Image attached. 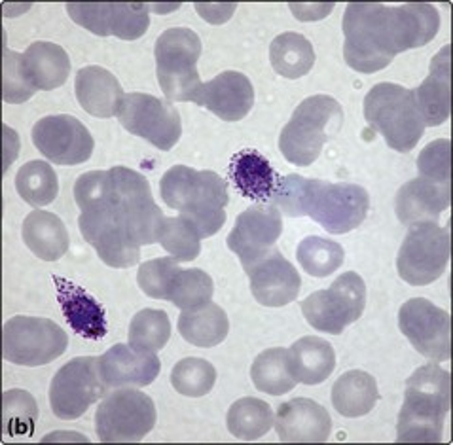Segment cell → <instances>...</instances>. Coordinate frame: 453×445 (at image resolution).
I'll list each match as a JSON object with an SVG mask.
<instances>
[{"instance_id":"cell-1","label":"cell","mask_w":453,"mask_h":445,"mask_svg":"<svg viewBox=\"0 0 453 445\" xmlns=\"http://www.w3.org/2000/svg\"><path fill=\"white\" fill-rule=\"evenodd\" d=\"M268 203L290 219L310 217L328 234L342 235L357 229L366 219L370 196L363 186L303 179L287 174L275 179Z\"/></svg>"},{"instance_id":"cell-2","label":"cell","mask_w":453,"mask_h":445,"mask_svg":"<svg viewBox=\"0 0 453 445\" xmlns=\"http://www.w3.org/2000/svg\"><path fill=\"white\" fill-rule=\"evenodd\" d=\"M159 194L164 203L179 211L180 219L190 222L202 239L219 234L226 222L228 184L217 173L175 165L162 177Z\"/></svg>"},{"instance_id":"cell-3","label":"cell","mask_w":453,"mask_h":445,"mask_svg":"<svg viewBox=\"0 0 453 445\" xmlns=\"http://www.w3.org/2000/svg\"><path fill=\"white\" fill-rule=\"evenodd\" d=\"M451 403L449 373L438 364H425L408 377L404 403L398 413L396 441L438 443Z\"/></svg>"},{"instance_id":"cell-4","label":"cell","mask_w":453,"mask_h":445,"mask_svg":"<svg viewBox=\"0 0 453 445\" xmlns=\"http://www.w3.org/2000/svg\"><path fill=\"white\" fill-rule=\"evenodd\" d=\"M343 58L357 73L374 74L398 56L393 8L376 3H353L343 13Z\"/></svg>"},{"instance_id":"cell-5","label":"cell","mask_w":453,"mask_h":445,"mask_svg":"<svg viewBox=\"0 0 453 445\" xmlns=\"http://www.w3.org/2000/svg\"><path fill=\"white\" fill-rule=\"evenodd\" d=\"M343 111L334 97L313 96L298 104L279 137V150L292 165L308 167L340 133Z\"/></svg>"},{"instance_id":"cell-6","label":"cell","mask_w":453,"mask_h":445,"mask_svg":"<svg viewBox=\"0 0 453 445\" xmlns=\"http://www.w3.org/2000/svg\"><path fill=\"white\" fill-rule=\"evenodd\" d=\"M365 118L396 152H411L423 137V119L414 91L383 82L372 88L365 99Z\"/></svg>"},{"instance_id":"cell-7","label":"cell","mask_w":453,"mask_h":445,"mask_svg":"<svg viewBox=\"0 0 453 445\" xmlns=\"http://www.w3.org/2000/svg\"><path fill=\"white\" fill-rule=\"evenodd\" d=\"M109 174L111 201L118 224L126 227L139 247L159 242L165 217L154 203L149 180L127 167H112Z\"/></svg>"},{"instance_id":"cell-8","label":"cell","mask_w":453,"mask_h":445,"mask_svg":"<svg viewBox=\"0 0 453 445\" xmlns=\"http://www.w3.org/2000/svg\"><path fill=\"white\" fill-rule=\"evenodd\" d=\"M202 56V40L190 31L177 27L162 33L156 42L157 82L167 101L197 103L203 84L196 65Z\"/></svg>"},{"instance_id":"cell-9","label":"cell","mask_w":453,"mask_h":445,"mask_svg":"<svg viewBox=\"0 0 453 445\" xmlns=\"http://www.w3.org/2000/svg\"><path fill=\"white\" fill-rule=\"evenodd\" d=\"M156 419V406L149 395L122 387L103 398L96 428L103 443H133L152 433Z\"/></svg>"},{"instance_id":"cell-10","label":"cell","mask_w":453,"mask_h":445,"mask_svg":"<svg viewBox=\"0 0 453 445\" xmlns=\"http://www.w3.org/2000/svg\"><path fill=\"white\" fill-rule=\"evenodd\" d=\"M366 305V285L363 277L342 273L330 288L319 290L302 302V313L310 325L325 334L340 335L345 328L361 318Z\"/></svg>"},{"instance_id":"cell-11","label":"cell","mask_w":453,"mask_h":445,"mask_svg":"<svg viewBox=\"0 0 453 445\" xmlns=\"http://www.w3.org/2000/svg\"><path fill=\"white\" fill-rule=\"evenodd\" d=\"M449 262V229L436 222L408 226V234L398 250L396 269L408 285L425 287L441 279Z\"/></svg>"},{"instance_id":"cell-12","label":"cell","mask_w":453,"mask_h":445,"mask_svg":"<svg viewBox=\"0 0 453 445\" xmlns=\"http://www.w3.org/2000/svg\"><path fill=\"white\" fill-rule=\"evenodd\" d=\"M4 358L18 366H46L69 347V335L50 318L13 317L4 325Z\"/></svg>"},{"instance_id":"cell-13","label":"cell","mask_w":453,"mask_h":445,"mask_svg":"<svg viewBox=\"0 0 453 445\" xmlns=\"http://www.w3.org/2000/svg\"><path fill=\"white\" fill-rule=\"evenodd\" d=\"M106 393V385L101 380L99 358L80 357L53 375L50 387L51 411L58 419L74 421L82 417L91 403H96Z\"/></svg>"},{"instance_id":"cell-14","label":"cell","mask_w":453,"mask_h":445,"mask_svg":"<svg viewBox=\"0 0 453 445\" xmlns=\"http://www.w3.org/2000/svg\"><path fill=\"white\" fill-rule=\"evenodd\" d=\"M118 121L127 133L137 134L165 152L180 141L182 134V121L175 106L149 93L124 96Z\"/></svg>"},{"instance_id":"cell-15","label":"cell","mask_w":453,"mask_h":445,"mask_svg":"<svg viewBox=\"0 0 453 445\" xmlns=\"http://www.w3.org/2000/svg\"><path fill=\"white\" fill-rule=\"evenodd\" d=\"M80 232L97 250L99 258L111 267H131L141 260V247L114 219L111 190L99 203L82 211L78 219Z\"/></svg>"},{"instance_id":"cell-16","label":"cell","mask_w":453,"mask_h":445,"mask_svg":"<svg viewBox=\"0 0 453 445\" xmlns=\"http://www.w3.org/2000/svg\"><path fill=\"white\" fill-rule=\"evenodd\" d=\"M33 142L40 154L58 165L86 164L96 148L88 127L69 114L38 119L33 127Z\"/></svg>"},{"instance_id":"cell-17","label":"cell","mask_w":453,"mask_h":445,"mask_svg":"<svg viewBox=\"0 0 453 445\" xmlns=\"http://www.w3.org/2000/svg\"><path fill=\"white\" fill-rule=\"evenodd\" d=\"M398 328L419 355L431 360H449L451 320L444 309L425 298L406 302L398 313Z\"/></svg>"},{"instance_id":"cell-18","label":"cell","mask_w":453,"mask_h":445,"mask_svg":"<svg viewBox=\"0 0 453 445\" xmlns=\"http://www.w3.org/2000/svg\"><path fill=\"white\" fill-rule=\"evenodd\" d=\"M283 232V219L277 207L260 203L239 214L232 234L228 235V249L237 254L245 272L270 254Z\"/></svg>"},{"instance_id":"cell-19","label":"cell","mask_w":453,"mask_h":445,"mask_svg":"<svg viewBox=\"0 0 453 445\" xmlns=\"http://www.w3.org/2000/svg\"><path fill=\"white\" fill-rule=\"evenodd\" d=\"M146 4L129 3H71L66 12L74 23L99 36H118L122 40H137L149 31L150 16Z\"/></svg>"},{"instance_id":"cell-20","label":"cell","mask_w":453,"mask_h":445,"mask_svg":"<svg viewBox=\"0 0 453 445\" xmlns=\"http://www.w3.org/2000/svg\"><path fill=\"white\" fill-rule=\"evenodd\" d=\"M250 292L265 307H283L295 302L302 288V277L275 247L247 272Z\"/></svg>"},{"instance_id":"cell-21","label":"cell","mask_w":453,"mask_h":445,"mask_svg":"<svg viewBox=\"0 0 453 445\" xmlns=\"http://www.w3.org/2000/svg\"><path fill=\"white\" fill-rule=\"evenodd\" d=\"M273 425L285 443H325L332 433L328 411L310 398H295L279 406Z\"/></svg>"},{"instance_id":"cell-22","label":"cell","mask_w":453,"mask_h":445,"mask_svg":"<svg viewBox=\"0 0 453 445\" xmlns=\"http://www.w3.org/2000/svg\"><path fill=\"white\" fill-rule=\"evenodd\" d=\"M162 362L156 353H141L131 345H114L99 357L101 380L106 388L146 387L156 381Z\"/></svg>"},{"instance_id":"cell-23","label":"cell","mask_w":453,"mask_h":445,"mask_svg":"<svg viewBox=\"0 0 453 445\" xmlns=\"http://www.w3.org/2000/svg\"><path fill=\"white\" fill-rule=\"evenodd\" d=\"M196 104L205 106L224 121H239L255 104V89L245 74L226 71L203 84Z\"/></svg>"},{"instance_id":"cell-24","label":"cell","mask_w":453,"mask_h":445,"mask_svg":"<svg viewBox=\"0 0 453 445\" xmlns=\"http://www.w3.org/2000/svg\"><path fill=\"white\" fill-rule=\"evenodd\" d=\"M53 282H56L61 311L69 326L84 340H103L109 332L104 307L82 287L74 285L71 280L53 275Z\"/></svg>"},{"instance_id":"cell-25","label":"cell","mask_w":453,"mask_h":445,"mask_svg":"<svg viewBox=\"0 0 453 445\" xmlns=\"http://www.w3.org/2000/svg\"><path fill=\"white\" fill-rule=\"evenodd\" d=\"M449 184H438L425 179L406 182L396 194V217L404 226L418 222H436L449 207Z\"/></svg>"},{"instance_id":"cell-26","label":"cell","mask_w":453,"mask_h":445,"mask_svg":"<svg viewBox=\"0 0 453 445\" xmlns=\"http://www.w3.org/2000/svg\"><path fill=\"white\" fill-rule=\"evenodd\" d=\"M76 99L93 118H112L124 101V91L118 78L103 66H84L76 74Z\"/></svg>"},{"instance_id":"cell-27","label":"cell","mask_w":453,"mask_h":445,"mask_svg":"<svg viewBox=\"0 0 453 445\" xmlns=\"http://www.w3.org/2000/svg\"><path fill=\"white\" fill-rule=\"evenodd\" d=\"M414 97L425 127H436L448 121L451 111L449 46L436 53L431 63V74L414 89Z\"/></svg>"},{"instance_id":"cell-28","label":"cell","mask_w":453,"mask_h":445,"mask_svg":"<svg viewBox=\"0 0 453 445\" xmlns=\"http://www.w3.org/2000/svg\"><path fill=\"white\" fill-rule=\"evenodd\" d=\"M21 66L27 82L35 91H51L66 82L71 73V59L58 44L35 42L21 53Z\"/></svg>"},{"instance_id":"cell-29","label":"cell","mask_w":453,"mask_h":445,"mask_svg":"<svg viewBox=\"0 0 453 445\" xmlns=\"http://www.w3.org/2000/svg\"><path fill=\"white\" fill-rule=\"evenodd\" d=\"M336 368V353L326 340L305 335L288 350V370L296 383H325Z\"/></svg>"},{"instance_id":"cell-30","label":"cell","mask_w":453,"mask_h":445,"mask_svg":"<svg viewBox=\"0 0 453 445\" xmlns=\"http://www.w3.org/2000/svg\"><path fill=\"white\" fill-rule=\"evenodd\" d=\"M21 235L27 249L44 262H58L69 250L66 226L48 211H33L23 222Z\"/></svg>"},{"instance_id":"cell-31","label":"cell","mask_w":453,"mask_h":445,"mask_svg":"<svg viewBox=\"0 0 453 445\" xmlns=\"http://www.w3.org/2000/svg\"><path fill=\"white\" fill-rule=\"evenodd\" d=\"M332 406L343 417L357 419L374 410L380 390L374 377L361 370L345 372L332 387Z\"/></svg>"},{"instance_id":"cell-32","label":"cell","mask_w":453,"mask_h":445,"mask_svg":"<svg viewBox=\"0 0 453 445\" xmlns=\"http://www.w3.org/2000/svg\"><path fill=\"white\" fill-rule=\"evenodd\" d=\"M398 50L408 51L429 44L441 29V13L431 4H403L393 8Z\"/></svg>"},{"instance_id":"cell-33","label":"cell","mask_w":453,"mask_h":445,"mask_svg":"<svg viewBox=\"0 0 453 445\" xmlns=\"http://www.w3.org/2000/svg\"><path fill=\"white\" fill-rule=\"evenodd\" d=\"M230 179L245 197L264 203L273 192L275 171L257 150H243L232 157Z\"/></svg>"},{"instance_id":"cell-34","label":"cell","mask_w":453,"mask_h":445,"mask_svg":"<svg viewBox=\"0 0 453 445\" xmlns=\"http://www.w3.org/2000/svg\"><path fill=\"white\" fill-rule=\"evenodd\" d=\"M179 332L196 347H217L228 337L230 320L222 307L209 302L194 311H182L179 317Z\"/></svg>"},{"instance_id":"cell-35","label":"cell","mask_w":453,"mask_h":445,"mask_svg":"<svg viewBox=\"0 0 453 445\" xmlns=\"http://www.w3.org/2000/svg\"><path fill=\"white\" fill-rule=\"evenodd\" d=\"M270 61L279 76L296 80L313 69L315 51L303 35L283 33L273 38L270 46Z\"/></svg>"},{"instance_id":"cell-36","label":"cell","mask_w":453,"mask_h":445,"mask_svg":"<svg viewBox=\"0 0 453 445\" xmlns=\"http://www.w3.org/2000/svg\"><path fill=\"white\" fill-rule=\"evenodd\" d=\"M252 383L258 390L272 396H281L296 387V380L288 370V350L283 347L265 349L250 368Z\"/></svg>"},{"instance_id":"cell-37","label":"cell","mask_w":453,"mask_h":445,"mask_svg":"<svg viewBox=\"0 0 453 445\" xmlns=\"http://www.w3.org/2000/svg\"><path fill=\"white\" fill-rule=\"evenodd\" d=\"M273 426V411L268 402L258 398L237 400L228 411L230 434L243 441H255L265 436Z\"/></svg>"},{"instance_id":"cell-38","label":"cell","mask_w":453,"mask_h":445,"mask_svg":"<svg viewBox=\"0 0 453 445\" xmlns=\"http://www.w3.org/2000/svg\"><path fill=\"white\" fill-rule=\"evenodd\" d=\"M18 194L33 207H46L56 201L59 194V180L56 171L42 159L25 164L16 177Z\"/></svg>"},{"instance_id":"cell-39","label":"cell","mask_w":453,"mask_h":445,"mask_svg":"<svg viewBox=\"0 0 453 445\" xmlns=\"http://www.w3.org/2000/svg\"><path fill=\"white\" fill-rule=\"evenodd\" d=\"M171 337V320L162 309H142L129 325V345L141 353H157Z\"/></svg>"},{"instance_id":"cell-40","label":"cell","mask_w":453,"mask_h":445,"mask_svg":"<svg viewBox=\"0 0 453 445\" xmlns=\"http://www.w3.org/2000/svg\"><path fill=\"white\" fill-rule=\"evenodd\" d=\"M296 258L303 272L311 277H328L342 267L345 252L340 242L323 237H305L296 250Z\"/></svg>"},{"instance_id":"cell-41","label":"cell","mask_w":453,"mask_h":445,"mask_svg":"<svg viewBox=\"0 0 453 445\" xmlns=\"http://www.w3.org/2000/svg\"><path fill=\"white\" fill-rule=\"evenodd\" d=\"M215 294L212 279L202 269H180L169 290L167 300L180 311H194L207 305Z\"/></svg>"},{"instance_id":"cell-42","label":"cell","mask_w":453,"mask_h":445,"mask_svg":"<svg viewBox=\"0 0 453 445\" xmlns=\"http://www.w3.org/2000/svg\"><path fill=\"white\" fill-rule=\"evenodd\" d=\"M217 383V370L203 358H184L171 372V385L182 396L202 398L209 395Z\"/></svg>"},{"instance_id":"cell-43","label":"cell","mask_w":453,"mask_h":445,"mask_svg":"<svg viewBox=\"0 0 453 445\" xmlns=\"http://www.w3.org/2000/svg\"><path fill=\"white\" fill-rule=\"evenodd\" d=\"M38 419L36 400L25 390H8L4 393L3 421L4 434L8 438L31 436Z\"/></svg>"},{"instance_id":"cell-44","label":"cell","mask_w":453,"mask_h":445,"mask_svg":"<svg viewBox=\"0 0 453 445\" xmlns=\"http://www.w3.org/2000/svg\"><path fill=\"white\" fill-rule=\"evenodd\" d=\"M159 245L177 262H192L202 252V237L184 219H165Z\"/></svg>"},{"instance_id":"cell-45","label":"cell","mask_w":453,"mask_h":445,"mask_svg":"<svg viewBox=\"0 0 453 445\" xmlns=\"http://www.w3.org/2000/svg\"><path fill=\"white\" fill-rule=\"evenodd\" d=\"M180 267L175 258H156L144 262L139 267L137 282L141 290L154 300H167L173 280L179 275Z\"/></svg>"},{"instance_id":"cell-46","label":"cell","mask_w":453,"mask_h":445,"mask_svg":"<svg viewBox=\"0 0 453 445\" xmlns=\"http://www.w3.org/2000/svg\"><path fill=\"white\" fill-rule=\"evenodd\" d=\"M419 179L449 184L451 179V142L448 139H438L431 142L418 157Z\"/></svg>"},{"instance_id":"cell-47","label":"cell","mask_w":453,"mask_h":445,"mask_svg":"<svg viewBox=\"0 0 453 445\" xmlns=\"http://www.w3.org/2000/svg\"><path fill=\"white\" fill-rule=\"evenodd\" d=\"M4 101L12 104H19L29 101L35 96V89L27 82L21 66V53L10 51L8 44H4Z\"/></svg>"}]
</instances>
